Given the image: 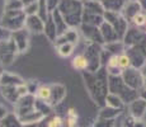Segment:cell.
Instances as JSON below:
<instances>
[{"label": "cell", "instance_id": "cell-7", "mask_svg": "<svg viewBox=\"0 0 146 127\" xmlns=\"http://www.w3.org/2000/svg\"><path fill=\"white\" fill-rule=\"evenodd\" d=\"M109 66H119V61L117 56H113V57L109 60Z\"/></svg>", "mask_w": 146, "mask_h": 127}, {"label": "cell", "instance_id": "cell-1", "mask_svg": "<svg viewBox=\"0 0 146 127\" xmlns=\"http://www.w3.org/2000/svg\"><path fill=\"white\" fill-rule=\"evenodd\" d=\"M76 121H78V114L74 109H69L67 112V118H66V126L67 127H74L76 126Z\"/></svg>", "mask_w": 146, "mask_h": 127}, {"label": "cell", "instance_id": "cell-2", "mask_svg": "<svg viewBox=\"0 0 146 127\" xmlns=\"http://www.w3.org/2000/svg\"><path fill=\"white\" fill-rule=\"evenodd\" d=\"M72 65H74L75 69H79V70L85 69V67H86V59L83 57V56H78V57L74 59Z\"/></svg>", "mask_w": 146, "mask_h": 127}, {"label": "cell", "instance_id": "cell-3", "mask_svg": "<svg viewBox=\"0 0 146 127\" xmlns=\"http://www.w3.org/2000/svg\"><path fill=\"white\" fill-rule=\"evenodd\" d=\"M48 127H61L62 126V120H61L58 116H55V117H52L51 120L48 121Z\"/></svg>", "mask_w": 146, "mask_h": 127}, {"label": "cell", "instance_id": "cell-6", "mask_svg": "<svg viewBox=\"0 0 146 127\" xmlns=\"http://www.w3.org/2000/svg\"><path fill=\"white\" fill-rule=\"evenodd\" d=\"M145 21H146V18H145L144 15H136V17H135V23H136L137 25L144 24Z\"/></svg>", "mask_w": 146, "mask_h": 127}, {"label": "cell", "instance_id": "cell-4", "mask_svg": "<svg viewBox=\"0 0 146 127\" xmlns=\"http://www.w3.org/2000/svg\"><path fill=\"white\" fill-rule=\"evenodd\" d=\"M118 61H119V66H122V67H126L130 65V60H128V57H126V56H119Z\"/></svg>", "mask_w": 146, "mask_h": 127}, {"label": "cell", "instance_id": "cell-5", "mask_svg": "<svg viewBox=\"0 0 146 127\" xmlns=\"http://www.w3.org/2000/svg\"><path fill=\"white\" fill-rule=\"evenodd\" d=\"M38 95H40L42 99H46V98L50 97V90L47 88H41L40 92H38Z\"/></svg>", "mask_w": 146, "mask_h": 127}]
</instances>
